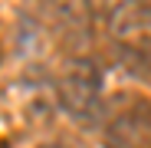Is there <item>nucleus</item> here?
Listing matches in <instances>:
<instances>
[{"label": "nucleus", "mask_w": 151, "mask_h": 148, "mask_svg": "<svg viewBox=\"0 0 151 148\" xmlns=\"http://www.w3.org/2000/svg\"><path fill=\"white\" fill-rule=\"evenodd\" d=\"M40 148H63V145H40Z\"/></svg>", "instance_id": "nucleus-3"}, {"label": "nucleus", "mask_w": 151, "mask_h": 148, "mask_svg": "<svg viewBox=\"0 0 151 148\" xmlns=\"http://www.w3.org/2000/svg\"><path fill=\"white\" fill-rule=\"evenodd\" d=\"M128 0H89V10L99 13V17H109V13H118Z\"/></svg>", "instance_id": "nucleus-2"}, {"label": "nucleus", "mask_w": 151, "mask_h": 148, "mask_svg": "<svg viewBox=\"0 0 151 148\" xmlns=\"http://www.w3.org/2000/svg\"><path fill=\"white\" fill-rule=\"evenodd\" d=\"M59 102L72 118H92L102 95V72L92 59H69L59 72Z\"/></svg>", "instance_id": "nucleus-1"}]
</instances>
